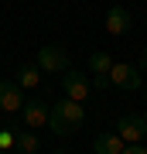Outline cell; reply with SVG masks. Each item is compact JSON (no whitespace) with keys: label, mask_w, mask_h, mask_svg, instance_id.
Instances as JSON below:
<instances>
[{"label":"cell","mask_w":147,"mask_h":154,"mask_svg":"<svg viewBox=\"0 0 147 154\" xmlns=\"http://www.w3.org/2000/svg\"><path fill=\"white\" fill-rule=\"evenodd\" d=\"M130 28H133V14L127 11V7H120V4H116V7H109V11H106V31L113 34V38L127 34Z\"/></svg>","instance_id":"8"},{"label":"cell","mask_w":147,"mask_h":154,"mask_svg":"<svg viewBox=\"0 0 147 154\" xmlns=\"http://www.w3.org/2000/svg\"><path fill=\"white\" fill-rule=\"evenodd\" d=\"M11 147L17 151V154H38V134H31L24 127V130H14V144Z\"/></svg>","instance_id":"10"},{"label":"cell","mask_w":147,"mask_h":154,"mask_svg":"<svg viewBox=\"0 0 147 154\" xmlns=\"http://www.w3.org/2000/svg\"><path fill=\"white\" fill-rule=\"evenodd\" d=\"M62 93H65V99L86 103L93 89H89V79L82 75V72H72V69H65V72H62Z\"/></svg>","instance_id":"4"},{"label":"cell","mask_w":147,"mask_h":154,"mask_svg":"<svg viewBox=\"0 0 147 154\" xmlns=\"http://www.w3.org/2000/svg\"><path fill=\"white\" fill-rule=\"evenodd\" d=\"M123 147L127 144L116 134H96V140H93V154H120Z\"/></svg>","instance_id":"9"},{"label":"cell","mask_w":147,"mask_h":154,"mask_svg":"<svg viewBox=\"0 0 147 154\" xmlns=\"http://www.w3.org/2000/svg\"><path fill=\"white\" fill-rule=\"evenodd\" d=\"M144 147H147V137H144Z\"/></svg>","instance_id":"19"},{"label":"cell","mask_w":147,"mask_h":154,"mask_svg":"<svg viewBox=\"0 0 147 154\" xmlns=\"http://www.w3.org/2000/svg\"><path fill=\"white\" fill-rule=\"evenodd\" d=\"M106 86H109L106 75H93V82H89V89H106Z\"/></svg>","instance_id":"16"},{"label":"cell","mask_w":147,"mask_h":154,"mask_svg":"<svg viewBox=\"0 0 147 154\" xmlns=\"http://www.w3.org/2000/svg\"><path fill=\"white\" fill-rule=\"evenodd\" d=\"M109 82L127 89V93H133V89H140V72L133 69V62H113V69H109Z\"/></svg>","instance_id":"6"},{"label":"cell","mask_w":147,"mask_h":154,"mask_svg":"<svg viewBox=\"0 0 147 154\" xmlns=\"http://www.w3.org/2000/svg\"><path fill=\"white\" fill-rule=\"evenodd\" d=\"M21 120L27 130H41V127H48V103L44 99H24V106L21 110Z\"/></svg>","instance_id":"5"},{"label":"cell","mask_w":147,"mask_h":154,"mask_svg":"<svg viewBox=\"0 0 147 154\" xmlns=\"http://www.w3.org/2000/svg\"><path fill=\"white\" fill-rule=\"evenodd\" d=\"M133 69L140 72V75H147V48H144V51H137V62H133Z\"/></svg>","instance_id":"14"},{"label":"cell","mask_w":147,"mask_h":154,"mask_svg":"<svg viewBox=\"0 0 147 154\" xmlns=\"http://www.w3.org/2000/svg\"><path fill=\"white\" fill-rule=\"evenodd\" d=\"M24 106V89L14 79H0V110L4 113H17Z\"/></svg>","instance_id":"7"},{"label":"cell","mask_w":147,"mask_h":154,"mask_svg":"<svg viewBox=\"0 0 147 154\" xmlns=\"http://www.w3.org/2000/svg\"><path fill=\"white\" fill-rule=\"evenodd\" d=\"M34 65H38L41 72H48V75H62V72L69 69V51L62 48V45H41Z\"/></svg>","instance_id":"2"},{"label":"cell","mask_w":147,"mask_h":154,"mask_svg":"<svg viewBox=\"0 0 147 154\" xmlns=\"http://www.w3.org/2000/svg\"><path fill=\"white\" fill-rule=\"evenodd\" d=\"M113 134H116L123 144H144V137H147V123H144L140 113H123L120 120H116Z\"/></svg>","instance_id":"3"},{"label":"cell","mask_w":147,"mask_h":154,"mask_svg":"<svg viewBox=\"0 0 147 154\" xmlns=\"http://www.w3.org/2000/svg\"><path fill=\"white\" fill-rule=\"evenodd\" d=\"M14 82L21 86V89H34V86L41 82V69L38 65H21V69L14 72Z\"/></svg>","instance_id":"11"},{"label":"cell","mask_w":147,"mask_h":154,"mask_svg":"<svg viewBox=\"0 0 147 154\" xmlns=\"http://www.w3.org/2000/svg\"><path fill=\"white\" fill-rule=\"evenodd\" d=\"M14 144V127H4V130H0V151H7Z\"/></svg>","instance_id":"13"},{"label":"cell","mask_w":147,"mask_h":154,"mask_svg":"<svg viewBox=\"0 0 147 154\" xmlns=\"http://www.w3.org/2000/svg\"><path fill=\"white\" fill-rule=\"evenodd\" d=\"M109 69H113L109 51H89V72L93 75H109Z\"/></svg>","instance_id":"12"},{"label":"cell","mask_w":147,"mask_h":154,"mask_svg":"<svg viewBox=\"0 0 147 154\" xmlns=\"http://www.w3.org/2000/svg\"><path fill=\"white\" fill-rule=\"evenodd\" d=\"M0 154H11V151H0Z\"/></svg>","instance_id":"18"},{"label":"cell","mask_w":147,"mask_h":154,"mask_svg":"<svg viewBox=\"0 0 147 154\" xmlns=\"http://www.w3.org/2000/svg\"><path fill=\"white\" fill-rule=\"evenodd\" d=\"M140 116H144V123H147V113H140Z\"/></svg>","instance_id":"17"},{"label":"cell","mask_w":147,"mask_h":154,"mask_svg":"<svg viewBox=\"0 0 147 154\" xmlns=\"http://www.w3.org/2000/svg\"><path fill=\"white\" fill-rule=\"evenodd\" d=\"M120 154H147V147H144V144H127Z\"/></svg>","instance_id":"15"},{"label":"cell","mask_w":147,"mask_h":154,"mask_svg":"<svg viewBox=\"0 0 147 154\" xmlns=\"http://www.w3.org/2000/svg\"><path fill=\"white\" fill-rule=\"evenodd\" d=\"M86 123V106L75 99H58L55 106H48V127L55 137H72L82 130Z\"/></svg>","instance_id":"1"},{"label":"cell","mask_w":147,"mask_h":154,"mask_svg":"<svg viewBox=\"0 0 147 154\" xmlns=\"http://www.w3.org/2000/svg\"><path fill=\"white\" fill-rule=\"evenodd\" d=\"M58 154H62V151H58Z\"/></svg>","instance_id":"20"}]
</instances>
